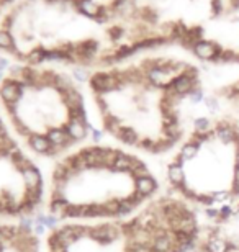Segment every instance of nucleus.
Returning <instances> with one entry per match:
<instances>
[{
    "label": "nucleus",
    "mask_w": 239,
    "mask_h": 252,
    "mask_svg": "<svg viewBox=\"0 0 239 252\" xmlns=\"http://www.w3.org/2000/svg\"><path fill=\"white\" fill-rule=\"evenodd\" d=\"M235 180H236V182H239V167H238V165H236V170H235Z\"/></svg>",
    "instance_id": "obj_24"
},
{
    "label": "nucleus",
    "mask_w": 239,
    "mask_h": 252,
    "mask_svg": "<svg viewBox=\"0 0 239 252\" xmlns=\"http://www.w3.org/2000/svg\"><path fill=\"white\" fill-rule=\"evenodd\" d=\"M184 177H185V175H184V169H182V165L172 162L169 165V180H171V184L174 185V187L180 189L182 185H184V182H185Z\"/></svg>",
    "instance_id": "obj_12"
},
{
    "label": "nucleus",
    "mask_w": 239,
    "mask_h": 252,
    "mask_svg": "<svg viewBox=\"0 0 239 252\" xmlns=\"http://www.w3.org/2000/svg\"><path fill=\"white\" fill-rule=\"evenodd\" d=\"M0 108L10 129L36 160L56 162L94 134L74 75L18 64L0 82Z\"/></svg>",
    "instance_id": "obj_1"
},
{
    "label": "nucleus",
    "mask_w": 239,
    "mask_h": 252,
    "mask_svg": "<svg viewBox=\"0 0 239 252\" xmlns=\"http://www.w3.org/2000/svg\"><path fill=\"white\" fill-rule=\"evenodd\" d=\"M215 136L225 144H238V141H239L236 128H235V126H231V125H228V123L218 125L216 129H215Z\"/></svg>",
    "instance_id": "obj_7"
},
{
    "label": "nucleus",
    "mask_w": 239,
    "mask_h": 252,
    "mask_svg": "<svg viewBox=\"0 0 239 252\" xmlns=\"http://www.w3.org/2000/svg\"><path fill=\"white\" fill-rule=\"evenodd\" d=\"M233 215V210L230 205H225L223 208L220 210V220H230Z\"/></svg>",
    "instance_id": "obj_18"
},
{
    "label": "nucleus",
    "mask_w": 239,
    "mask_h": 252,
    "mask_svg": "<svg viewBox=\"0 0 239 252\" xmlns=\"http://www.w3.org/2000/svg\"><path fill=\"white\" fill-rule=\"evenodd\" d=\"M8 2H12V0H2V3H8Z\"/></svg>",
    "instance_id": "obj_25"
},
{
    "label": "nucleus",
    "mask_w": 239,
    "mask_h": 252,
    "mask_svg": "<svg viewBox=\"0 0 239 252\" xmlns=\"http://www.w3.org/2000/svg\"><path fill=\"white\" fill-rule=\"evenodd\" d=\"M211 8H213V13L218 15V13H221V0H213L211 2Z\"/></svg>",
    "instance_id": "obj_22"
},
{
    "label": "nucleus",
    "mask_w": 239,
    "mask_h": 252,
    "mask_svg": "<svg viewBox=\"0 0 239 252\" xmlns=\"http://www.w3.org/2000/svg\"><path fill=\"white\" fill-rule=\"evenodd\" d=\"M193 53H195L197 58L203 59V61H216V59H220L223 51L213 43L198 41L195 46H193Z\"/></svg>",
    "instance_id": "obj_6"
},
{
    "label": "nucleus",
    "mask_w": 239,
    "mask_h": 252,
    "mask_svg": "<svg viewBox=\"0 0 239 252\" xmlns=\"http://www.w3.org/2000/svg\"><path fill=\"white\" fill-rule=\"evenodd\" d=\"M135 184H136V191L141 193V195H144L146 198L154 193L156 189H157L156 180L151 177V174L149 175H143V177H136Z\"/></svg>",
    "instance_id": "obj_8"
},
{
    "label": "nucleus",
    "mask_w": 239,
    "mask_h": 252,
    "mask_svg": "<svg viewBox=\"0 0 239 252\" xmlns=\"http://www.w3.org/2000/svg\"><path fill=\"white\" fill-rule=\"evenodd\" d=\"M0 252H44V236L28 220L0 218Z\"/></svg>",
    "instance_id": "obj_4"
},
{
    "label": "nucleus",
    "mask_w": 239,
    "mask_h": 252,
    "mask_svg": "<svg viewBox=\"0 0 239 252\" xmlns=\"http://www.w3.org/2000/svg\"><path fill=\"white\" fill-rule=\"evenodd\" d=\"M228 244H230V252L239 251V234H236L235 238H231L230 241H228Z\"/></svg>",
    "instance_id": "obj_21"
},
{
    "label": "nucleus",
    "mask_w": 239,
    "mask_h": 252,
    "mask_svg": "<svg viewBox=\"0 0 239 252\" xmlns=\"http://www.w3.org/2000/svg\"><path fill=\"white\" fill-rule=\"evenodd\" d=\"M147 172L143 160L125 151L85 143L51 165L43 211L54 223L126 218L147 200L135 184Z\"/></svg>",
    "instance_id": "obj_2"
},
{
    "label": "nucleus",
    "mask_w": 239,
    "mask_h": 252,
    "mask_svg": "<svg viewBox=\"0 0 239 252\" xmlns=\"http://www.w3.org/2000/svg\"><path fill=\"white\" fill-rule=\"evenodd\" d=\"M198 148H200V146H198L197 143H193V141H190V143H187L184 148H182L180 156L185 160H190V159H193L198 154Z\"/></svg>",
    "instance_id": "obj_13"
},
{
    "label": "nucleus",
    "mask_w": 239,
    "mask_h": 252,
    "mask_svg": "<svg viewBox=\"0 0 239 252\" xmlns=\"http://www.w3.org/2000/svg\"><path fill=\"white\" fill-rule=\"evenodd\" d=\"M48 2H58V0H48ZM59 2H61V0H59Z\"/></svg>",
    "instance_id": "obj_26"
},
{
    "label": "nucleus",
    "mask_w": 239,
    "mask_h": 252,
    "mask_svg": "<svg viewBox=\"0 0 239 252\" xmlns=\"http://www.w3.org/2000/svg\"><path fill=\"white\" fill-rule=\"evenodd\" d=\"M230 191L228 190H218V191H215V193H213V200L215 201H225L226 203V200L230 198Z\"/></svg>",
    "instance_id": "obj_16"
},
{
    "label": "nucleus",
    "mask_w": 239,
    "mask_h": 252,
    "mask_svg": "<svg viewBox=\"0 0 239 252\" xmlns=\"http://www.w3.org/2000/svg\"><path fill=\"white\" fill-rule=\"evenodd\" d=\"M162 131H164L166 138H169V139H172V141H177V139L180 138V134H182V129H180L179 123L162 126Z\"/></svg>",
    "instance_id": "obj_14"
},
{
    "label": "nucleus",
    "mask_w": 239,
    "mask_h": 252,
    "mask_svg": "<svg viewBox=\"0 0 239 252\" xmlns=\"http://www.w3.org/2000/svg\"><path fill=\"white\" fill-rule=\"evenodd\" d=\"M44 191L41 165L17 139L0 108V218H33L43 211Z\"/></svg>",
    "instance_id": "obj_3"
},
{
    "label": "nucleus",
    "mask_w": 239,
    "mask_h": 252,
    "mask_svg": "<svg viewBox=\"0 0 239 252\" xmlns=\"http://www.w3.org/2000/svg\"><path fill=\"white\" fill-rule=\"evenodd\" d=\"M206 215H208V218H211V220H218V218H220V210L208 208V210H206Z\"/></svg>",
    "instance_id": "obj_23"
},
{
    "label": "nucleus",
    "mask_w": 239,
    "mask_h": 252,
    "mask_svg": "<svg viewBox=\"0 0 239 252\" xmlns=\"http://www.w3.org/2000/svg\"><path fill=\"white\" fill-rule=\"evenodd\" d=\"M108 34H110V38L113 39V41H116V39H120L121 36H123V30H121L120 27H113V28L108 30Z\"/></svg>",
    "instance_id": "obj_17"
},
{
    "label": "nucleus",
    "mask_w": 239,
    "mask_h": 252,
    "mask_svg": "<svg viewBox=\"0 0 239 252\" xmlns=\"http://www.w3.org/2000/svg\"><path fill=\"white\" fill-rule=\"evenodd\" d=\"M205 103H206V107H208V110L213 113V112H216L218 110V100L216 98H213V97H208V98H205Z\"/></svg>",
    "instance_id": "obj_20"
},
{
    "label": "nucleus",
    "mask_w": 239,
    "mask_h": 252,
    "mask_svg": "<svg viewBox=\"0 0 239 252\" xmlns=\"http://www.w3.org/2000/svg\"><path fill=\"white\" fill-rule=\"evenodd\" d=\"M190 100H192V103H200L202 100H203V92H202L200 89H195L190 94Z\"/></svg>",
    "instance_id": "obj_19"
},
{
    "label": "nucleus",
    "mask_w": 239,
    "mask_h": 252,
    "mask_svg": "<svg viewBox=\"0 0 239 252\" xmlns=\"http://www.w3.org/2000/svg\"><path fill=\"white\" fill-rule=\"evenodd\" d=\"M210 120L208 118H198L195 120V129L197 133H210Z\"/></svg>",
    "instance_id": "obj_15"
},
{
    "label": "nucleus",
    "mask_w": 239,
    "mask_h": 252,
    "mask_svg": "<svg viewBox=\"0 0 239 252\" xmlns=\"http://www.w3.org/2000/svg\"><path fill=\"white\" fill-rule=\"evenodd\" d=\"M30 2H34V0H30Z\"/></svg>",
    "instance_id": "obj_27"
},
{
    "label": "nucleus",
    "mask_w": 239,
    "mask_h": 252,
    "mask_svg": "<svg viewBox=\"0 0 239 252\" xmlns=\"http://www.w3.org/2000/svg\"><path fill=\"white\" fill-rule=\"evenodd\" d=\"M195 82H197L195 79H192L190 75L182 72L180 75H177L175 79H172L166 89H171L175 95L182 97V95H187V94L190 95L193 90H195Z\"/></svg>",
    "instance_id": "obj_5"
},
{
    "label": "nucleus",
    "mask_w": 239,
    "mask_h": 252,
    "mask_svg": "<svg viewBox=\"0 0 239 252\" xmlns=\"http://www.w3.org/2000/svg\"><path fill=\"white\" fill-rule=\"evenodd\" d=\"M75 8L89 18H97L100 15V10H102L100 5L95 3L94 0H79V2L75 3Z\"/></svg>",
    "instance_id": "obj_10"
},
{
    "label": "nucleus",
    "mask_w": 239,
    "mask_h": 252,
    "mask_svg": "<svg viewBox=\"0 0 239 252\" xmlns=\"http://www.w3.org/2000/svg\"><path fill=\"white\" fill-rule=\"evenodd\" d=\"M203 251L205 252H230V244H228V241L221 239L220 236L215 233V234H211L210 239L205 243Z\"/></svg>",
    "instance_id": "obj_9"
},
{
    "label": "nucleus",
    "mask_w": 239,
    "mask_h": 252,
    "mask_svg": "<svg viewBox=\"0 0 239 252\" xmlns=\"http://www.w3.org/2000/svg\"><path fill=\"white\" fill-rule=\"evenodd\" d=\"M0 49L7 51L8 54H13L17 51V41H15V34L8 30H0Z\"/></svg>",
    "instance_id": "obj_11"
}]
</instances>
